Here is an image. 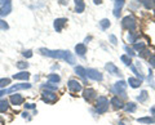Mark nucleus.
<instances>
[{"instance_id":"obj_40","label":"nucleus","mask_w":155,"mask_h":125,"mask_svg":"<svg viewBox=\"0 0 155 125\" xmlns=\"http://www.w3.org/2000/svg\"><path fill=\"white\" fill-rule=\"evenodd\" d=\"M60 2L61 5H67V3H69V0H58Z\"/></svg>"},{"instance_id":"obj_33","label":"nucleus","mask_w":155,"mask_h":125,"mask_svg":"<svg viewBox=\"0 0 155 125\" xmlns=\"http://www.w3.org/2000/svg\"><path fill=\"white\" fill-rule=\"evenodd\" d=\"M124 49H125V52L128 53V56H129V57H133V56H136V53L133 52V49H130V48H129L128 45H125V46H124Z\"/></svg>"},{"instance_id":"obj_17","label":"nucleus","mask_w":155,"mask_h":125,"mask_svg":"<svg viewBox=\"0 0 155 125\" xmlns=\"http://www.w3.org/2000/svg\"><path fill=\"white\" fill-rule=\"evenodd\" d=\"M75 2V12L76 13H83L85 9V4L83 0H74Z\"/></svg>"},{"instance_id":"obj_13","label":"nucleus","mask_w":155,"mask_h":125,"mask_svg":"<svg viewBox=\"0 0 155 125\" xmlns=\"http://www.w3.org/2000/svg\"><path fill=\"white\" fill-rule=\"evenodd\" d=\"M105 67H106V70L109 71V74H113V75H122V74H120V70H119L114 63H111V62L106 63Z\"/></svg>"},{"instance_id":"obj_41","label":"nucleus","mask_w":155,"mask_h":125,"mask_svg":"<svg viewBox=\"0 0 155 125\" xmlns=\"http://www.w3.org/2000/svg\"><path fill=\"white\" fill-rule=\"evenodd\" d=\"M8 2H11V0H0V5H2V7H3V5H4V4H7Z\"/></svg>"},{"instance_id":"obj_30","label":"nucleus","mask_w":155,"mask_h":125,"mask_svg":"<svg viewBox=\"0 0 155 125\" xmlns=\"http://www.w3.org/2000/svg\"><path fill=\"white\" fill-rule=\"evenodd\" d=\"M133 48L136 50H138V52H142L145 49V43H140V44L138 43H136V44L133 45Z\"/></svg>"},{"instance_id":"obj_39","label":"nucleus","mask_w":155,"mask_h":125,"mask_svg":"<svg viewBox=\"0 0 155 125\" xmlns=\"http://www.w3.org/2000/svg\"><path fill=\"white\" fill-rule=\"evenodd\" d=\"M136 37H137V35H136V34H133V32H130V35H129V41L133 43Z\"/></svg>"},{"instance_id":"obj_22","label":"nucleus","mask_w":155,"mask_h":125,"mask_svg":"<svg viewBox=\"0 0 155 125\" xmlns=\"http://www.w3.org/2000/svg\"><path fill=\"white\" fill-rule=\"evenodd\" d=\"M41 88L44 90H52V92H56V90L58 89L57 84H53V83H48V84H43Z\"/></svg>"},{"instance_id":"obj_8","label":"nucleus","mask_w":155,"mask_h":125,"mask_svg":"<svg viewBox=\"0 0 155 125\" xmlns=\"http://www.w3.org/2000/svg\"><path fill=\"white\" fill-rule=\"evenodd\" d=\"M67 86H69L70 92H72V93H78V92H80V90H81V84L78 80H74V79H70L69 80Z\"/></svg>"},{"instance_id":"obj_45","label":"nucleus","mask_w":155,"mask_h":125,"mask_svg":"<svg viewBox=\"0 0 155 125\" xmlns=\"http://www.w3.org/2000/svg\"><path fill=\"white\" fill-rule=\"evenodd\" d=\"M151 4H153V7L155 8V0H151Z\"/></svg>"},{"instance_id":"obj_9","label":"nucleus","mask_w":155,"mask_h":125,"mask_svg":"<svg viewBox=\"0 0 155 125\" xmlns=\"http://www.w3.org/2000/svg\"><path fill=\"white\" fill-rule=\"evenodd\" d=\"M83 97L85 101H88V102H91V101H93L97 98V93L94 89H91V88H87L84 92H83Z\"/></svg>"},{"instance_id":"obj_14","label":"nucleus","mask_w":155,"mask_h":125,"mask_svg":"<svg viewBox=\"0 0 155 125\" xmlns=\"http://www.w3.org/2000/svg\"><path fill=\"white\" fill-rule=\"evenodd\" d=\"M124 5V0H115V8H114V16L119 17L120 16V11Z\"/></svg>"},{"instance_id":"obj_12","label":"nucleus","mask_w":155,"mask_h":125,"mask_svg":"<svg viewBox=\"0 0 155 125\" xmlns=\"http://www.w3.org/2000/svg\"><path fill=\"white\" fill-rule=\"evenodd\" d=\"M9 101H11V103L14 104V106H19V104H22L23 102V97L21 94H12L11 95V98H9Z\"/></svg>"},{"instance_id":"obj_35","label":"nucleus","mask_w":155,"mask_h":125,"mask_svg":"<svg viewBox=\"0 0 155 125\" xmlns=\"http://www.w3.org/2000/svg\"><path fill=\"white\" fill-rule=\"evenodd\" d=\"M17 67H18V69H27V67H28V63H26V62H18V63H17Z\"/></svg>"},{"instance_id":"obj_1","label":"nucleus","mask_w":155,"mask_h":125,"mask_svg":"<svg viewBox=\"0 0 155 125\" xmlns=\"http://www.w3.org/2000/svg\"><path fill=\"white\" fill-rule=\"evenodd\" d=\"M39 53H41L43 56L49 57V58H60V59L66 61L70 65H75V57L69 50H62V49L52 50V49H47V48H40Z\"/></svg>"},{"instance_id":"obj_29","label":"nucleus","mask_w":155,"mask_h":125,"mask_svg":"<svg viewBox=\"0 0 155 125\" xmlns=\"http://www.w3.org/2000/svg\"><path fill=\"white\" fill-rule=\"evenodd\" d=\"M8 84H11V79H8V78H4V79H0V89H3V88H5V86Z\"/></svg>"},{"instance_id":"obj_26","label":"nucleus","mask_w":155,"mask_h":125,"mask_svg":"<svg viewBox=\"0 0 155 125\" xmlns=\"http://www.w3.org/2000/svg\"><path fill=\"white\" fill-rule=\"evenodd\" d=\"M110 21L107 20V18H104V20H101V22H100V26H101V28L102 30H107V28L110 27Z\"/></svg>"},{"instance_id":"obj_3","label":"nucleus","mask_w":155,"mask_h":125,"mask_svg":"<svg viewBox=\"0 0 155 125\" xmlns=\"http://www.w3.org/2000/svg\"><path fill=\"white\" fill-rule=\"evenodd\" d=\"M109 110V99L106 97H98L96 103V111L98 114H105Z\"/></svg>"},{"instance_id":"obj_11","label":"nucleus","mask_w":155,"mask_h":125,"mask_svg":"<svg viewBox=\"0 0 155 125\" xmlns=\"http://www.w3.org/2000/svg\"><path fill=\"white\" fill-rule=\"evenodd\" d=\"M12 12V2H8L7 4L0 8V17H5Z\"/></svg>"},{"instance_id":"obj_7","label":"nucleus","mask_w":155,"mask_h":125,"mask_svg":"<svg viewBox=\"0 0 155 125\" xmlns=\"http://www.w3.org/2000/svg\"><path fill=\"white\" fill-rule=\"evenodd\" d=\"M87 76L92 80H96V81H102V79H104V75L96 69H88L87 70Z\"/></svg>"},{"instance_id":"obj_28","label":"nucleus","mask_w":155,"mask_h":125,"mask_svg":"<svg viewBox=\"0 0 155 125\" xmlns=\"http://www.w3.org/2000/svg\"><path fill=\"white\" fill-rule=\"evenodd\" d=\"M120 59H122L123 63H124V65H127V66H130V65H132V59H130V57L127 56V54L122 56V57H120Z\"/></svg>"},{"instance_id":"obj_34","label":"nucleus","mask_w":155,"mask_h":125,"mask_svg":"<svg viewBox=\"0 0 155 125\" xmlns=\"http://www.w3.org/2000/svg\"><path fill=\"white\" fill-rule=\"evenodd\" d=\"M22 56L26 57V58H30V57H32V50H30V49H28V50H23Z\"/></svg>"},{"instance_id":"obj_32","label":"nucleus","mask_w":155,"mask_h":125,"mask_svg":"<svg viewBox=\"0 0 155 125\" xmlns=\"http://www.w3.org/2000/svg\"><path fill=\"white\" fill-rule=\"evenodd\" d=\"M8 28H9L8 23L4 21V20H0V30H4V31H5V30H8Z\"/></svg>"},{"instance_id":"obj_4","label":"nucleus","mask_w":155,"mask_h":125,"mask_svg":"<svg viewBox=\"0 0 155 125\" xmlns=\"http://www.w3.org/2000/svg\"><path fill=\"white\" fill-rule=\"evenodd\" d=\"M122 26L124 28H127V30L129 31H133L136 26H137V22H136V18L133 16H127V17H124L123 20H122Z\"/></svg>"},{"instance_id":"obj_16","label":"nucleus","mask_w":155,"mask_h":125,"mask_svg":"<svg viewBox=\"0 0 155 125\" xmlns=\"http://www.w3.org/2000/svg\"><path fill=\"white\" fill-rule=\"evenodd\" d=\"M75 52H76L78 56L84 57L85 53H87V46H85V44H78V45H75Z\"/></svg>"},{"instance_id":"obj_20","label":"nucleus","mask_w":155,"mask_h":125,"mask_svg":"<svg viewBox=\"0 0 155 125\" xmlns=\"http://www.w3.org/2000/svg\"><path fill=\"white\" fill-rule=\"evenodd\" d=\"M75 72L80 76L81 79H85L87 78V70L84 69V67H81V66H76L75 67Z\"/></svg>"},{"instance_id":"obj_25","label":"nucleus","mask_w":155,"mask_h":125,"mask_svg":"<svg viewBox=\"0 0 155 125\" xmlns=\"http://www.w3.org/2000/svg\"><path fill=\"white\" fill-rule=\"evenodd\" d=\"M138 123H143V124H154L155 123V119L151 116H147V117H138L137 119Z\"/></svg>"},{"instance_id":"obj_43","label":"nucleus","mask_w":155,"mask_h":125,"mask_svg":"<svg viewBox=\"0 0 155 125\" xmlns=\"http://www.w3.org/2000/svg\"><path fill=\"white\" fill-rule=\"evenodd\" d=\"M150 112H151L154 115V119H155V107H151V110H150Z\"/></svg>"},{"instance_id":"obj_18","label":"nucleus","mask_w":155,"mask_h":125,"mask_svg":"<svg viewBox=\"0 0 155 125\" xmlns=\"http://www.w3.org/2000/svg\"><path fill=\"white\" fill-rule=\"evenodd\" d=\"M8 110H9V102H8V99H5V98L0 99V112H7Z\"/></svg>"},{"instance_id":"obj_38","label":"nucleus","mask_w":155,"mask_h":125,"mask_svg":"<svg viewBox=\"0 0 155 125\" xmlns=\"http://www.w3.org/2000/svg\"><path fill=\"white\" fill-rule=\"evenodd\" d=\"M149 63H150V66H151V67H155V56L150 57V59H149Z\"/></svg>"},{"instance_id":"obj_44","label":"nucleus","mask_w":155,"mask_h":125,"mask_svg":"<svg viewBox=\"0 0 155 125\" xmlns=\"http://www.w3.org/2000/svg\"><path fill=\"white\" fill-rule=\"evenodd\" d=\"M93 3L94 4H101V3H102V0H93Z\"/></svg>"},{"instance_id":"obj_10","label":"nucleus","mask_w":155,"mask_h":125,"mask_svg":"<svg viewBox=\"0 0 155 125\" xmlns=\"http://www.w3.org/2000/svg\"><path fill=\"white\" fill-rule=\"evenodd\" d=\"M66 22H67V18H57V20H54L53 27H54V30H56L57 32H61L62 30H64Z\"/></svg>"},{"instance_id":"obj_46","label":"nucleus","mask_w":155,"mask_h":125,"mask_svg":"<svg viewBox=\"0 0 155 125\" xmlns=\"http://www.w3.org/2000/svg\"><path fill=\"white\" fill-rule=\"evenodd\" d=\"M119 125H125V124H124L123 121H120V123H119Z\"/></svg>"},{"instance_id":"obj_24","label":"nucleus","mask_w":155,"mask_h":125,"mask_svg":"<svg viewBox=\"0 0 155 125\" xmlns=\"http://www.w3.org/2000/svg\"><path fill=\"white\" fill-rule=\"evenodd\" d=\"M124 108H125V111L127 112H134L136 110H137V104L133 103V102H128L127 104L124 106Z\"/></svg>"},{"instance_id":"obj_42","label":"nucleus","mask_w":155,"mask_h":125,"mask_svg":"<svg viewBox=\"0 0 155 125\" xmlns=\"http://www.w3.org/2000/svg\"><path fill=\"white\" fill-rule=\"evenodd\" d=\"M28 115H30V114H28V112H26V111H25V112H22V117H25V119L27 117V119H28Z\"/></svg>"},{"instance_id":"obj_5","label":"nucleus","mask_w":155,"mask_h":125,"mask_svg":"<svg viewBox=\"0 0 155 125\" xmlns=\"http://www.w3.org/2000/svg\"><path fill=\"white\" fill-rule=\"evenodd\" d=\"M57 94L52 90H43L41 92V99L44 101L45 103H54L57 101Z\"/></svg>"},{"instance_id":"obj_31","label":"nucleus","mask_w":155,"mask_h":125,"mask_svg":"<svg viewBox=\"0 0 155 125\" xmlns=\"http://www.w3.org/2000/svg\"><path fill=\"white\" fill-rule=\"evenodd\" d=\"M142 4H143V7L146 8V9H150L153 7V4H151V0H140Z\"/></svg>"},{"instance_id":"obj_15","label":"nucleus","mask_w":155,"mask_h":125,"mask_svg":"<svg viewBox=\"0 0 155 125\" xmlns=\"http://www.w3.org/2000/svg\"><path fill=\"white\" fill-rule=\"evenodd\" d=\"M12 78L14 80H27L30 78V74H28L27 71H21V72H18V74H14Z\"/></svg>"},{"instance_id":"obj_6","label":"nucleus","mask_w":155,"mask_h":125,"mask_svg":"<svg viewBox=\"0 0 155 125\" xmlns=\"http://www.w3.org/2000/svg\"><path fill=\"white\" fill-rule=\"evenodd\" d=\"M125 89H127V83L123 80L120 81H116L114 84V88H113V92L116 93V94H123L125 95Z\"/></svg>"},{"instance_id":"obj_2","label":"nucleus","mask_w":155,"mask_h":125,"mask_svg":"<svg viewBox=\"0 0 155 125\" xmlns=\"http://www.w3.org/2000/svg\"><path fill=\"white\" fill-rule=\"evenodd\" d=\"M31 88V84H16V85H13L11 86L9 89H2L0 90V98L4 97L5 94H9V93H13V92H17V90H22V89H30Z\"/></svg>"},{"instance_id":"obj_36","label":"nucleus","mask_w":155,"mask_h":125,"mask_svg":"<svg viewBox=\"0 0 155 125\" xmlns=\"http://www.w3.org/2000/svg\"><path fill=\"white\" fill-rule=\"evenodd\" d=\"M109 39H110V41H111V44H114V45L118 44V40H116V36H115V35H110Z\"/></svg>"},{"instance_id":"obj_23","label":"nucleus","mask_w":155,"mask_h":125,"mask_svg":"<svg viewBox=\"0 0 155 125\" xmlns=\"http://www.w3.org/2000/svg\"><path fill=\"white\" fill-rule=\"evenodd\" d=\"M48 81H49V83H53V84H57L61 81V78L57 74H49L48 75Z\"/></svg>"},{"instance_id":"obj_27","label":"nucleus","mask_w":155,"mask_h":125,"mask_svg":"<svg viewBox=\"0 0 155 125\" xmlns=\"http://www.w3.org/2000/svg\"><path fill=\"white\" fill-rule=\"evenodd\" d=\"M147 97H149L147 92H146V90H142L141 94H140L138 97H137V101H138V102H145V101L147 99Z\"/></svg>"},{"instance_id":"obj_37","label":"nucleus","mask_w":155,"mask_h":125,"mask_svg":"<svg viewBox=\"0 0 155 125\" xmlns=\"http://www.w3.org/2000/svg\"><path fill=\"white\" fill-rule=\"evenodd\" d=\"M25 108H26V110H35L36 106L34 104V103H26V104H25Z\"/></svg>"},{"instance_id":"obj_19","label":"nucleus","mask_w":155,"mask_h":125,"mask_svg":"<svg viewBox=\"0 0 155 125\" xmlns=\"http://www.w3.org/2000/svg\"><path fill=\"white\" fill-rule=\"evenodd\" d=\"M141 83H142V80L136 79V78H129L128 79V84L132 86V88H138V86L141 85Z\"/></svg>"},{"instance_id":"obj_21","label":"nucleus","mask_w":155,"mask_h":125,"mask_svg":"<svg viewBox=\"0 0 155 125\" xmlns=\"http://www.w3.org/2000/svg\"><path fill=\"white\" fill-rule=\"evenodd\" d=\"M111 104H113V106H114V108H116V110H118V108H123V107H124L123 102H122V101H120L118 97H114L113 99H111Z\"/></svg>"}]
</instances>
